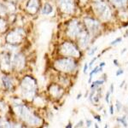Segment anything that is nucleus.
<instances>
[{"instance_id": "14", "label": "nucleus", "mask_w": 128, "mask_h": 128, "mask_svg": "<svg viewBox=\"0 0 128 128\" xmlns=\"http://www.w3.org/2000/svg\"><path fill=\"white\" fill-rule=\"evenodd\" d=\"M52 12V7L50 4H45L44 8L42 9V13L45 15H50Z\"/></svg>"}, {"instance_id": "27", "label": "nucleus", "mask_w": 128, "mask_h": 128, "mask_svg": "<svg viewBox=\"0 0 128 128\" xmlns=\"http://www.w3.org/2000/svg\"><path fill=\"white\" fill-rule=\"evenodd\" d=\"M93 116H94V119H96L97 120H98L99 122H101V117L99 116V115H93Z\"/></svg>"}, {"instance_id": "6", "label": "nucleus", "mask_w": 128, "mask_h": 128, "mask_svg": "<svg viewBox=\"0 0 128 128\" xmlns=\"http://www.w3.org/2000/svg\"><path fill=\"white\" fill-rule=\"evenodd\" d=\"M85 25H86V27L88 28L90 33L95 34L97 33V32H99L101 25H100V23L97 21L94 20L93 18H86L85 20Z\"/></svg>"}, {"instance_id": "35", "label": "nucleus", "mask_w": 128, "mask_h": 128, "mask_svg": "<svg viewBox=\"0 0 128 128\" xmlns=\"http://www.w3.org/2000/svg\"><path fill=\"white\" fill-rule=\"evenodd\" d=\"M124 84H125V81H123V82H122V84H121V85H120V87H123Z\"/></svg>"}, {"instance_id": "2", "label": "nucleus", "mask_w": 128, "mask_h": 128, "mask_svg": "<svg viewBox=\"0 0 128 128\" xmlns=\"http://www.w3.org/2000/svg\"><path fill=\"white\" fill-rule=\"evenodd\" d=\"M21 90L25 98H33L36 91V83L34 79L30 77H26L21 83Z\"/></svg>"}, {"instance_id": "31", "label": "nucleus", "mask_w": 128, "mask_h": 128, "mask_svg": "<svg viewBox=\"0 0 128 128\" xmlns=\"http://www.w3.org/2000/svg\"><path fill=\"white\" fill-rule=\"evenodd\" d=\"M79 126H83V120H81L80 122H79V123H78V125H76V126H75V127H79Z\"/></svg>"}, {"instance_id": "23", "label": "nucleus", "mask_w": 128, "mask_h": 128, "mask_svg": "<svg viewBox=\"0 0 128 128\" xmlns=\"http://www.w3.org/2000/svg\"><path fill=\"white\" fill-rule=\"evenodd\" d=\"M110 93H111V92L108 91V92H107V94H106L105 100H106V102H107V103H109V96H110Z\"/></svg>"}, {"instance_id": "24", "label": "nucleus", "mask_w": 128, "mask_h": 128, "mask_svg": "<svg viewBox=\"0 0 128 128\" xmlns=\"http://www.w3.org/2000/svg\"><path fill=\"white\" fill-rule=\"evenodd\" d=\"M97 47H95V48H93V49H91V50L89 52V55H90V56H93L95 52L97 51Z\"/></svg>"}, {"instance_id": "13", "label": "nucleus", "mask_w": 128, "mask_h": 128, "mask_svg": "<svg viewBox=\"0 0 128 128\" xmlns=\"http://www.w3.org/2000/svg\"><path fill=\"white\" fill-rule=\"evenodd\" d=\"M1 66L5 69H9V67H11V60L8 57V56H4L2 61H1Z\"/></svg>"}, {"instance_id": "3", "label": "nucleus", "mask_w": 128, "mask_h": 128, "mask_svg": "<svg viewBox=\"0 0 128 128\" xmlns=\"http://www.w3.org/2000/svg\"><path fill=\"white\" fill-rule=\"evenodd\" d=\"M94 8L95 10L98 15L99 17L104 20H108L111 17V10L109 7L105 3L100 0H95L94 1Z\"/></svg>"}, {"instance_id": "9", "label": "nucleus", "mask_w": 128, "mask_h": 128, "mask_svg": "<svg viewBox=\"0 0 128 128\" xmlns=\"http://www.w3.org/2000/svg\"><path fill=\"white\" fill-rule=\"evenodd\" d=\"M22 32L21 30H16L12 32L7 37V41L10 44H16L19 43L22 38Z\"/></svg>"}, {"instance_id": "22", "label": "nucleus", "mask_w": 128, "mask_h": 128, "mask_svg": "<svg viewBox=\"0 0 128 128\" xmlns=\"http://www.w3.org/2000/svg\"><path fill=\"white\" fill-rule=\"evenodd\" d=\"M4 27H5V22L4 21H2L1 19H0V31L4 30Z\"/></svg>"}, {"instance_id": "15", "label": "nucleus", "mask_w": 128, "mask_h": 128, "mask_svg": "<svg viewBox=\"0 0 128 128\" xmlns=\"http://www.w3.org/2000/svg\"><path fill=\"white\" fill-rule=\"evenodd\" d=\"M3 82H4V87L6 89H10L12 86V84H11V81L10 79L8 78V77L4 76L3 78Z\"/></svg>"}, {"instance_id": "38", "label": "nucleus", "mask_w": 128, "mask_h": 128, "mask_svg": "<svg viewBox=\"0 0 128 128\" xmlns=\"http://www.w3.org/2000/svg\"><path fill=\"white\" fill-rule=\"evenodd\" d=\"M0 125H1V122H0Z\"/></svg>"}, {"instance_id": "28", "label": "nucleus", "mask_w": 128, "mask_h": 128, "mask_svg": "<svg viewBox=\"0 0 128 128\" xmlns=\"http://www.w3.org/2000/svg\"><path fill=\"white\" fill-rule=\"evenodd\" d=\"M88 67H89V65H88L87 63H85V66H84V73H85V74H86V72H87Z\"/></svg>"}, {"instance_id": "34", "label": "nucleus", "mask_w": 128, "mask_h": 128, "mask_svg": "<svg viewBox=\"0 0 128 128\" xmlns=\"http://www.w3.org/2000/svg\"><path fill=\"white\" fill-rule=\"evenodd\" d=\"M103 66H105V62H101L100 63V65H99V67H103Z\"/></svg>"}, {"instance_id": "5", "label": "nucleus", "mask_w": 128, "mask_h": 128, "mask_svg": "<svg viewBox=\"0 0 128 128\" xmlns=\"http://www.w3.org/2000/svg\"><path fill=\"white\" fill-rule=\"evenodd\" d=\"M61 51L64 56H72V57H79L80 55V52L78 48L69 42H65L62 45Z\"/></svg>"}, {"instance_id": "39", "label": "nucleus", "mask_w": 128, "mask_h": 128, "mask_svg": "<svg viewBox=\"0 0 128 128\" xmlns=\"http://www.w3.org/2000/svg\"><path fill=\"white\" fill-rule=\"evenodd\" d=\"M13 1H16V0H13Z\"/></svg>"}, {"instance_id": "32", "label": "nucleus", "mask_w": 128, "mask_h": 128, "mask_svg": "<svg viewBox=\"0 0 128 128\" xmlns=\"http://www.w3.org/2000/svg\"><path fill=\"white\" fill-rule=\"evenodd\" d=\"M113 91H114V85L111 84V85H110V92L112 93Z\"/></svg>"}, {"instance_id": "12", "label": "nucleus", "mask_w": 128, "mask_h": 128, "mask_svg": "<svg viewBox=\"0 0 128 128\" xmlns=\"http://www.w3.org/2000/svg\"><path fill=\"white\" fill-rule=\"evenodd\" d=\"M90 42V36L87 33H80V38H79V45L81 47H85L86 45Z\"/></svg>"}, {"instance_id": "25", "label": "nucleus", "mask_w": 128, "mask_h": 128, "mask_svg": "<svg viewBox=\"0 0 128 128\" xmlns=\"http://www.w3.org/2000/svg\"><path fill=\"white\" fill-rule=\"evenodd\" d=\"M124 73L123 69H121V68H120V69L117 70V72H116V76H120V75H121L122 74Z\"/></svg>"}, {"instance_id": "20", "label": "nucleus", "mask_w": 128, "mask_h": 128, "mask_svg": "<svg viewBox=\"0 0 128 128\" xmlns=\"http://www.w3.org/2000/svg\"><path fill=\"white\" fill-rule=\"evenodd\" d=\"M115 107H116V108H117V111L118 112H120V110H121V108H122V104L120 103L119 101H117L116 102V104H115Z\"/></svg>"}, {"instance_id": "11", "label": "nucleus", "mask_w": 128, "mask_h": 128, "mask_svg": "<svg viewBox=\"0 0 128 128\" xmlns=\"http://www.w3.org/2000/svg\"><path fill=\"white\" fill-rule=\"evenodd\" d=\"M27 10L32 14H34L37 12L38 9V0H30L27 6Z\"/></svg>"}, {"instance_id": "18", "label": "nucleus", "mask_w": 128, "mask_h": 128, "mask_svg": "<svg viewBox=\"0 0 128 128\" xmlns=\"http://www.w3.org/2000/svg\"><path fill=\"white\" fill-rule=\"evenodd\" d=\"M117 120H118V121L119 122H120V123L122 124V125H123L124 126H127V122H126V117H120V118H118V119H117Z\"/></svg>"}, {"instance_id": "21", "label": "nucleus", "mask_w": 128, "mask_h": 128, "mask_svg": "<svg viewBox=\"0 0 128 128\" xmlns=\"http://www.w3.org/2000/svg\"><path fill=\"white\" fill-rule=\"evenodd\" d=\"M122 40V38H116L115 40H114V41H112V42L110 43V45H117L118 43H120V41Z\"/></svg>"}, {"instance_id": "30", "label": "nucleus", "mask_w": 128, "mask_h": 128, "mask_svg": "<svg viewBox=\"0 0 128 128\" xmlns=\"http://www.w3.org/2000/svg\"><path fill=\"white\" fill-rule=\"evenodd\" d=\"M109 111H110V114H111V115H113V114H114V106H113V105H110Z\"/></svg>"}, {"instance_id": "1", "label": "nucleus", "mask_w": 128, "mask_h": 128, "mask_svg": "<svg viewBox=\"0 0 128 128\" xmlns=\"http://www.w3.org/2000/svg\"><path fill=\"white\" fill-rule=\"evenodd\" d=\"M15 110L17 113V115H20L25 121H27L30 125H38L40 124V120L38 117L33 115L29 109L21 103H16L15 104Z\"/></svg>"}, {"instance_id": "7", "label": "nucleus", "mask_w": 128, "mask_h": 128, "mask_svg": "<svg viewBox=\"0 0 128 128\" xmlns=\"http://www.w3.org/2000/svg\"><path fill=\"white\" fill-rule=\"evenodd\" d=\"M58 4L63 12L67 14L73 13L74 9V1L73 0H58Z\"/></svg>"}, {"instance_id": "29", "label": "nucleus", "mask_w": 128, "mask_h": 128, "mask_svg": "<svg viewBox=\"0 0 128 128\" xmlns=\"http://www.w3.org/2000/svg\"><path fill=\"white\" fill-rule=\"evenodd\" d=\"M91 124H92V121L91 120H86V126H87V127H90V126H91Z\"/></svg>"}, {"instance_id": "36", "label": "nucleus", "mask_w": 128, "mask_h": 128, "mask_svg": "<svg viewBox=\"0 0 128 128\" xmlns=\"http://www.w3.org/2000/svg\"><path fill=\"white\" fill-rule=\"evenodd\" d=\"M67 128H70V127H72V125H71V124H69V125H68V126H67Z\"/></svg>"}, {"instance_id": "8", "label": "nucleus", "mask_w": 128, "mask_h": 128, "mask_svg": "<svg viewBox=\"0 0 128 128\" xmlns=\"http://www.w3.org/2000/svg\"><path fill=\"white\" fill-rule=\"evenodd\" d=\"M82 33L81 31V27L78 21H72L68 26V29H67V34L69 37H76L79 34Z\"/></svg>"}, {"instance_id": "17", "label": "nucleus", "mask_w": 128, "mask_h": 128, "mask_svg": "<svg viewBox=\"0 0 128 128\" xmlns=\"http://www.w3.org/2000/svg\"><path fill=\"white\" fill-rule=\"evenodd\" d=\"M103 83H104L103 79H102V80H101V79H98V80L93 81V83H92V85H91V88H92V89H93V88H96L97 86L103 85Z\"/></svg>"}, {"instance_id": "16", "label": "nucleus", "mask_w": 128, "mask_h": 128, "mask_svg": "<svg viewBox=\"0 0 128 128\" xmlns=\"http://www.w3.org/2000/svg\"><path fill=\"white\" fill-rule=\"evenodd\" d=\"M128 0H111V2H113V4L116 6L119 7H123L126 4Z\"/></svg>"}, {"instance_id": "37", "label": "nucleus", "mask_w": 128, "mask_h": 128, "mask_svg": "<svg viewBox=\"0 0 128 128\" xmlns=\"http://www.w3.org/2000/svg\"><path fill=\"white\" fill-rule=\"evenodd\" d=\"M126 35H128V31H126Z\"/></svg>"}, {"instance_id": "10", "label": "nucleus", "mask_w": 128, "mask_h": 128, "mask_svg": "<svg viewBox=\"0 0 128 128\" xmlns=\"http://www.w3.org/2000/svg\"><path fill=\"white\" fill-rule=\"evenodd\" d=\"M11 65L18 69L21 68L24 66V57L19 54L14 56L13 58L11 59Z\"/></svg>"}, {"instance_id": "19", "label": "nucleus", "mask_w": 128, "mask_h": 128, "mask_svg": "<svg viewBox=\"0 0 128 128\" xmlns=\"http://www.w3.org/2000/svg\"><path fill=\"white\" fill-rule=\"evenodd\" d=\"M7 12V9L4 5L0 4V15H4Z\"/></svg>"}, {"instance_id": "33", "label": "nucleus", "mask_w": 128, "mask_h": 128, "mask_svg": "<svg viewBox=\"0 0 128 128\" xmlns=\"http://www.w3.org/2000/svg\"><path fill=\"white\" fill-rule=\"evenodd\" d=\"M114 64H115V66H119V63H118V61H117L116 59L114 60Z\"/></svg>"}, {"instance_id": "26", "label": "nucleus", "mask_w": 128, "mask_h": 128, "mask_svg": "<svg viewBox=\"0 0 128 128\" xmlns=\"http://www.w3.org/2000/svg\"><path fill=\"white\" fill-rule=\"evenodd\" d=\"M97 57H98V56H97ZM97 57H95L94 59H92L91 61V62L89 63V67H91V66L93 65V63H94V62H95V61H96V60H97Z\"/></svg>"}, {"instance_id": "4", "label": "nucleus", "mask_w": 128, "mask_h": 128, "mask_svg": "<svg viewBox=\"0 0 128 128\" xmlns=\"http://www.w3.org/2000/svg\"><path fill=\"white\" fill-rule=\"evenodd\" d=\"M55 67L62 72H71L76 67V62L69 58H62L55 62Z\"/></svg>"}]
</instances>
